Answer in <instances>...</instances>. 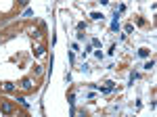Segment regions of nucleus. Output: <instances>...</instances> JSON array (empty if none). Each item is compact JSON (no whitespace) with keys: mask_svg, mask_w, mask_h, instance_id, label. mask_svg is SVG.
I'll return each instance as SVG.
<instances>
[{"mask_svg":"<svg viewBox=\"0 0 157 117\" xmlns=\"http://www.w3.org/2000/svg\"><path fill=\"white\" fill-rule=\"evenodd\" d=\"M0 111L6 113V115H13V113H15V107H13V103H9V100H2V103H0Z\"/></svg>","mask_w":157,"mask_h":117,"instance_id":"obj_1","label":"nucleus"},{"mask_svg":"<svg viewBox=\"0 0 157 117\" xmlns=\"http://www.w3.org/2000/svg\"><path fill=\"white\" fill-rule=\"evenodd\" d=\"M0 88H2L4 92H13V90H17V86H15V84H2Z\"/></svg>","mask_w":157,"mask_h":117,"instance_id":"obj_2","label":"nucleus"},{"mask_svg":"<svg viewBox=\"0 0 157 117\" xmlns=\"http://www.w3.org/2000/svg\"><path fill=\"white\" fill-rule=\"evenodd\" d=\"M153 67H155V61H149V63L145 65V69H153Z\"/></svg>","mask_w":157,"mask_h":117,"instance_id":"obj_3","label":"nucleus"},{"mask_svg":"<svg viewBox=\"0 0 157 117\" xmlns=\"http://www.w3.org/2000/svg\"><path fill=\"white\" fill-rule=\"evenodd\" d=\"M101 17H103V15H101V13H92V19H94V21H98V19H101Z\"/></svg>","mask_w":157,"mask_h":117,"instance_id":"obj_4","label":"nucleus"},{"mask_svg":"<svg viewBox=\"0 0 157 117\" xmlns=\"http://www.w3.org/2000/svg\"><path fill=\"white\" fill-rule=\"evenodd\" d=\"M138 55H140V57H149V50H147V48H143V50H140Z\"/></svg>","mask_w":157,"mask_h":117,"instance_id":"obj_5","label":"nucleus"}]
</instances>
